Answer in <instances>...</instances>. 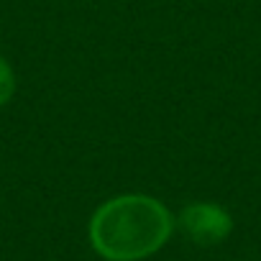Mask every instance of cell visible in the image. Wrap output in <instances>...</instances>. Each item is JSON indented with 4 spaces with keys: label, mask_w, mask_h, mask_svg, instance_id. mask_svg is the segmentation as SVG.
Returning a JSON list of instances; mask_svg holds the SVG:
<instances>
[{
    "label": "cell",
    "mask_w": 261,
    "mask_h": 261,
    "mask_svg": "<svg viewBox=\"0 0 261 261\" xmlns=\"http://www.w3.org/2000/svg\"><path fill=\"white\" fill-rule=\"evenodd\" d=\"M172 213L154 197L120 195L100 205L90 220V241L108 261H139L172 236Z\"/></svg>",
    "instance_id": "1"
},
{
    "label": "cell",
    "mask_w": 261,
    "mask_h": 261,
    "mask_svg": "<svg viewBox=\"0 0 261 261\" xmlns=\"http://www.w3.org/2000/svg\"><path fill=\"white\" fill-rule=\"evenodd\" d=\"M179 228L190 236V241L200 246H215L228 238L233 220L220 205L192 202L179 213Z\"/></svg>",
    "instance_id": "2"
},
{
    "label": "cell",
    "mask_w": 261,
    "mask_h": 261,
    "mask_svg": "<svg viewBox=\"0 0 261 261\" xmlns=\"http://www.w3.org/2000/svg\"><path fill=\"white\" fill-rule=\"evenodd\" d=\"M16 92V77H13V69L11 64L0 57V105H6Z\"/></svg>",
    "instance_id": "3"
}]
</instances>
